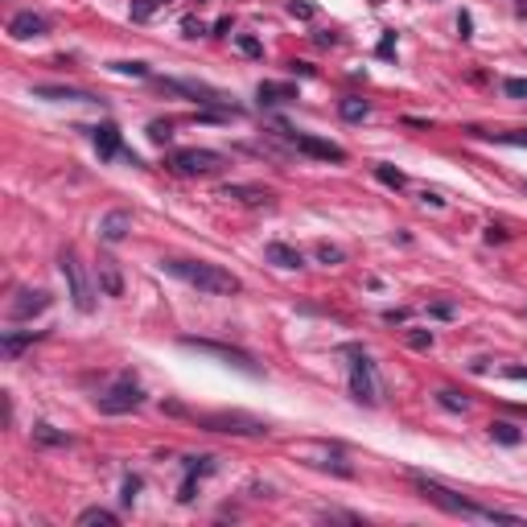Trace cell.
<instances>
[{
    "instance_id": "6da1fadb",
    "label": "cell",
    "mask_w": 527,
    "mask_h": 527,
    "mask_svg": "<svg viewBox=\"0 0 527 527\" xmlns=\"http://www.w3.org/2000/svg\"><path fill=\"white\" fill-rule=\"evenodd\" d=\"M165 272L194 284L198 293H210V297H235L243 289V280L218 264H206V260H165Z\"/></svg>"
},
{
    "instance_id": "7a4b0ae2",
    "label": "cell",
    "mask_w": 527,
    "mask_h": 527,
    "mask_svg": "<svg viewBox=\"0 0 527 527\" xmlns=\"http://www.w3.org/2000/svg\"><path fill=\"white\" fill-rule=\"evenodd\" d=\"M412 482L421 486V495H425L429 503H437V507H441V511H449V515H462V519H486V524H519V515L499 511V507H478V503H470V499H462V495L445 491V486H441V482H433V478L412 474Z\"/></svg>"
},
{
    "instance_id": "3957f363",
    "label": "cell",
    "mask_w": 527,
    "mask_h": 527,
    "mask_svg": "<svg viewBox=\"0 0 527 527\" xmlns=\"http://www.w3.org/2000/svg\"><path fill=\"white\" fill-rule=\"evenodd\" d=\"M198 429L206 433H227V437H264L272 433L268 421L251 416V412H202L198 416Z\"/></svg>"
},
{
    "instance_id": "277c9868",
    "label": "cell",
    "mask_w": 527,
    "mask_h": 527,
    "mask_svg": "<svg viewBox=\"0 0 527 527\" xmlns=\"http://www.w3.org/2000/svg\"><path fill=\"white\" fill-rule=\"evenodd\" d=\"M58 272H62V280H66V289H70L74 309H78V313H91V309H95V289H91V280H87V272H82L74 247H62V256H58Z\"/></svg>"
},
{
    "instance_id": "5b68a950",
    "label": "cell",
    "mask_w": 527,
    "mask_h": 527,
    "mask_svg": "<svg viewBox=\"0 0 527 527\" xmlns=\"http://www.w3.org/2000/svg\"><path fill=\"white\" fill-rule=\"evenodd\" d=\"M157 87L169 91V95H186V99H194V103H202V107H223V111L239 115V107H235L223 91H214V87H206V82H198V78H173V74H165V78H157Z\"/></svg>"
},
{
    "instance_id": "8992f818",
    "label": "cell",
    "mask_w": 527,
    "mask_h": 527,
    "mask_svg": "<svg viewBox=\"0 0 527 527\" xmlns=\"http://www.w3.org/2000/svg\"><path fill=\"white\" fill-rule=\"evenodd\" d=\"M350 350V396L359 400V404H367V408H375L379 404V379H375V363L359 350V346H346Z\"/></svg>"
},
{
    "instance_id": "52a82bcc",
    "label": "cell",
    "mask_w": 527,
    "mask_h": 527,
    "mask_svg": "<svg viewBox=\"0 0 527 527\" xmlns=\"http://www.w3.org/2000/svg\"><path fill=\"white\" fill-rule=\"evenodd\" d=\"M169 165H173V173H181V177H210V173L227 169V157L214 153V148H177V153L169 157Z\"/></svg>"
},
{
    "instance_id": "ba28073f",
    "label": "cell",
    "mask_w": 527,
    "mask_h": 527,
    "mask_svg": "<svg viewBox=\"0 0 527 527\" xmlns=\"http://www.w3.org/2000/svg\"><path fill=\"white\" fill-rule=\"evenodd\" d=\"M181 346H190V350H198V355H210V359H218V363H227V367H239L243 375H260V363L247 355V350H239V346H227V342H210V338H181Z\"/></svg>"
},
{
    "instance_id": "9c48e42d",
    "label": "cell",
    "mask_w": 527,
    "mask_h": 527,
    "mask_svg": "<svg viewBox=\"0 0 527 527\" xmlns=\"http://www.w3.org/2000/svg\"><path fill=\"white\" fill-rule=\"evenodd\" d=\"M144 404V392H140V383L132 379V375H120L103 396H99V412L103 416H120V412H132V408H140Z\"/></svg>"
},
{
    "instance_id": "30bf717a",
    "label": "cell",
    "mask_w": 527,
    "mask_h": 527,
    "mask_svg": "<svg viewBox=\"0 0 527 527\" xmlns=\"http://www.w3.org/2000/svg\"><path fill=\"white\" fill-rule=\"evenodd\" d=\"M293 148L305 153V157H317V161H346V148L334 144V140H322V136H309V132H289Z\"/></svg>"
},
{
    "instance_id": "8fae6325",
    "label": "cell",
    "mask_w": 527,
    "mask_h": 527,
    "mask_svg": "<svg viewBox=\"0 0 527 527\" xmlns=\"http://www.w3.org/2000/svg\"><path fill=\"white\" fill-rule=\"evenodd\" d=\"M45 309H49V293L45 289H21L12 297V305H8V317L12 322H29V317H37Z\"/></svg>"
},
{
    "instance_id": "7c38bea8",
    "label": "cell",
    "mask_w": 527,
    "mask_h": 527,
    "mask_svg": "<svg viewBox=\"0 0 527 527\" xmlns=\"http://www.w3.org/2000/svg\"><path fill=\"white\" fill-rule=\"evenodd\" d=\"M45 33H49V21L41 12H33V8H25V12H16L8 21V37L12 41H29V37H45Z\"/></svg>"
},
{
    "instance_id": "4fadbf2b",
    "label": "cell",
    "mask_w": 527,
    "mask_h": 527,
    "mask_svg": "<svg viewBox=\"0 0 527 527\" xmlns=\"http://www.w3.org/2000/svg\"><path fill=\"white\" fill-rule=\"evenodd\" d=\"M91 144H95L99 161L124 157V140H120V128H115V124H95V128H91Z\"/></svg>"
},
{
    "instance_id": "5bb4252c",
    "label": "cell",
    "mask_w": 527,
    "mask_h": 527,
    "mask_svg": "<svg viewBox=\"0 0 527 527\" xmlns=\"http://www.w3.org/2000/svg\"><path fill=\"white\" fill-rule=\"evenodd\" d=\"M218 198H235V202H243V206H268V202H272V190L247 186V181H227V186H218Z\"/></svg>"
},
{
    "instance_id": "9a60e30c",
    "label": "cell",
    "mask_w": 527,
    "mask_h": 527,
    "mask_svg": "<svg viewBox=\"0 0 527 527\" xmlns=\"http://www.w3.org/2000/svg\"><path fill=\"white\" fill-rule=\"evenodd\" d=\"M95 284H99L103 297H124V272H120V264H115L111 256H99V264H95Z\"/></svg>"
},
{
    "instance_id": "2e32d148",
    "label": "cell",
    "mask_w": 527,
    "mask_h": 527,
    "mask_svg": "<svg viewBox=\"0 0 527 527\" xmlns=\"http://www.w3.org/2000/svg\"><path fill=\"white\" fill-rule=\"evenodd\" d=\"M33 95L37 99H49V103H95L91 91H82V87H54V82L33 87Z\"/></svg>"
},
{
    "instance_id": "e0dca14e",
    "label": "cell",
    "mask_w": 527,
    "mask_h": 527,
    "mask_svg": "<svg viewBox=\"0 0 527 527\" xmlns=\"http://www.w3.org/2000/svg\"><path fill=\"white\" fill-rule=\"evenodd\" d=\"M128 231H132V214L128 210H107L99 218V239L103 243H120V239H128Z\"/></svg>"
},
{
    "instance_id": "ac0fdd59",
    "label": "cell",
    "mask_w": 527,
    "mask_h": 527,
    "mask_svg": "<svg viewBox=\"0 0 527 527\" xmlns=\"http://www.w3.org/2000/svg\"><path fill=\"white\" fill-rule=\"evenodd\" d=\"M41 338V330H4V338H0V350H4V359H16L25 346H33Z\"/></svg>"
},
{
    "instance_id": "d6986e66",
    "label": "cell",
    "mask_w": 527,
    "mask_h": 527,
    "mask_svg": "<svg viewBox=\"0 0 527 527\" xmlns=\"http://www.w3.org/2000/svg\"><path fill=\"white\" fill-rule=\"evenodd\" d=\"M264 260L276 264V268H301V264H305V256H301L297 247H289V243H268V247H264Z\"/></svg>"
},
{
    "instance_id": "ffe728a7",
    "label": "cell",
    "mask_w": 527,
    "mask_h": 527,
    "mask_svg": "<svg viewBox=\"0 0 527 527\" xmlns=\"http://www.w3.org/2000/svg\"><path fill=\"white\" fill-rule=\"evenodd\" d=\"M256 95H260V103L272 107V103H293V99H297V87H293V82H260Z\"/></svg>"
},
{
    "instance_id": "44dd1931",
    "label": "cell",
    "mask_w": 527,
    "mask_h": 527,
    "mask_svg": "<svg viewBox=\"0 0 527 527\" xmlns=\"http://www.w3.org/2000/svg\"><path fill=\"white\" fill-rule=\"evenodd\" d=\"M214 470H218V458H214V453L186 458V478H190V482H198V478H206V474H214Z\"/></svg>"
},
{
    "instance_id": "7402d4cb",
    "label": "cell",
    "mask_w": 527,
    "mask_h": 527,
    "mask_svg": "<svg viewBox=\"0 0 527 527\" xmlns=\"http://www.w3.org/2000/svg\"><path fill=\"white\" fill-rule=\"evenodd\" d=\"M338 115L350 120V124H359V120L371 115V103H367V99H342V103H338Z\"/></svg>"
},
{
    "instance_id": "603a6c76",
    "label": "cell",
    "mask_w": 527,
    "mask_h": 527,
    "mask_svg": "<svg viewBox=\"0 0 527 527\" xmlns=\"http://www.w3.org/2000/svg\"><path fill=\"white\" fill-rule=\"evenodd\" d=\"M491 437H495L499 445H519V441H524V429H515L511 421H495V425H491Z\"/></svg>"
},
{
    "instance_id": "cb8c5ba5",
    "label": "cell",
    "mask_w": 527,
    "mask_h": 527,
    "mask_svg": "<svg viewBox=\"0 0 527 527\" xmlns=\"http://www.w3.org/2000/svg\"><path fill=\"white\" fill-rule=\"evenodd\" d=\"M78 524H82V527H91V524L115 527V524H120V515H115V511H107V507H87V511L78 515Z\"/></svg>"
},
{
    "instance_id": "d4e9b609",
    "label": "cell",
    "mask_w": 527,
    "mask_h": 527,
    "mask_svg": "<svg viewBox=\"0 0 527 527\" xmlns=\"http://www.w3.org/2000/svg\"><path fill=\"white\" fill-rule=\"evenodd\" d=\"M474 136H491L495 144H511V148H527V128H515V132H478V128H474Z\"/></svg>"
},
{
    "instance_id": "484cf974",
    "label": "cell",
    "mask_w": 527,
    "mask_h": 527,
    "mask_svg": "<svg viewBox=\"0 0 527 527\" xmlns=\"http://www.w3.org/2000/svg\"><path fill=\"white\" fill-rule=\"evenodd\" d=\"M33 441H41V445H70V433H58L54 425H33Z\"/></svg>"
},
{
    "instance_id": "4316f807",
    "label": "cell",
    "mask_w": 527,
    "mask_h": 527,
    "mask_svg": "<svg viewBox=\"0 0 527 527\" xmlns=\"http://www.w3.org/2000/svg\"><path fill=\"white\" fill-rule=\"evenodd\" d=\"M375 177H379L383 186H392V190H404V181H408L396 165H375Z\"/></svg>"
},
{
    "instance_id": "83f0119b",
    "label": "cell",
    "mask_w": 527,
    "mask_h": 527,
    "mask_svg": "<svg viewBox=\"0 0 527 527\" xmlns=\"http://www.w3.org/2000/svg\"><path fill=\"white\" fill-rule=\"evenodd\" d=\"M148 140H153V144H169V140H173V124H169V120H153V124H148Z\"/></svg>"
},
{
    "instance_id": "f1b7e54d",
    "label": "cell",
    "mask_w": 527,
    "mask_h": 527,
    "mask_svg": "<svg viewBox=\"0 0 527 527\" xmlns=\"http://www.w3.org/2000/svg\"><path fill=\"white\" fill-rule=\"evenodd\" d=\"M437 404H441L445 412H466V408H470V400L458 396V392H437Z\"/></svg>"
},
{
    "instance_id": "f546056e",
    "label": "cell",
    "mask_w": 527,
    "mask_h": 527,
    "mask_svg": "<svg viewBox=\"0 0 527 527\" xmlns=\"http://www.w3.org/2000/svg\"><path fill=\"white\" fill-rule=\"evenodd\" d=\"M111 70H115V74H132V78H148V74H153L148 62H111Z\"/></svg>"
},
{
    "instance_id": "4dcf8cb0",
    "label": "cell",
    "mask_w": 527,
    "mask_h": 527,
    "mask_svg": "<svg viewBox=\"0 0 527 527\" xmlns=\"http://www.w3.org/2000/svg\"><path fill=\"white\" fill-rule=\"evenodd\" d=\"M235 45H239V54H247V58H264V45H260L251 33H239V37H235Z\"/></svg>"
},
{
    "instance_id": "1f68e13d",
    "label": "cell",
    "mask_w": 527,
    "mask_h": 527,
    "mask_svg": "<svg viewBox=\"0 0 527 527\" xmlns=\"http://www.w3.org/2000/svg\"><path fill=\"white\" fill-rule=\"evenodd\" d=\"M429 317H437V322H453V317H458V305H453V301H433V305H429Z\"/></svg>"
},
{
    "instance_id": "d6a6232c",
    "label": "cell",
    "mask_w": 527,
    "mask_h": 527,
    "mask_svg": "<svg viewBox=\"0 0 527 527\" xmlns=\"http://www.w3.org/2000/svg\"><path fill=\"white\" fill-rule=\"evenodd\" d=\"M317 260H322L326 268H334V264H342L346 256H342V247H330V243H317Z\"/></svg>"
},
{
    "instance_id": "836d02e7",
    "label": "cell",
    "mask_w": 527,
    "mask_h": 527,
    "mask_svg": "<svg viewBox=\"0 0 527 527\" xmlns=\"http://www.w3.org/2000/svg\"><path fill=\"white\" fill-rule=\"evenodd\" d=\"M408 346L412 350H429L433 346V330H408Z\"/></svg>"
},
{
    "instance_id": "e575fe53",
    "label": "cell",
    "mask_w": 527,
    "mask_h": 527,
    "mask_svg": "<svg viewBox=\"0 0 527 527\" xmlns=\"http://www.w3.org/2000/svg\"><path fill=\"white\" fill-rule=\"evenodd\" d=\"M136 495H140V478H136V474H128V478H124V491H120V499L132 507V503H136Z\"/></svg>"
},
{
    "instance_id": "d590c367",
    "label": "cell",
    "mask_w": 527,
    "mask_h": 527,
    "mask_svg": "<svg viewBox=\"0 0 527 527\" xmlns=\"http://www.w3.org/2000/svg\"><path fill=\"white\" fill-rule=\"evenodd\" d=\"M503 91L511 99H527V78H503Z\"/></svg>"
},
{
    "instance_id": "8d00e7d4",
    "label": "cell",
    "mask_w": 527,
    "mask_h": 527,
    "mask_svg": "<svg viewBox=\"0 0 527 527\" xmlns=\"http://www.w3.org/2000/svg\"><path fill=\"white\" fill-rule=\"evenodd\" d=\"M317 8L309 4V0H289V16H301V21H309Z\"/></svg>"
},
{
    "instance_id": "74e56055",
    "label": "cell",
    "mask_w": 527,
    "mask_h": 527,
    "mask_svg": "<svg viewBox=\"0 0 527 527\" xmlns=\"http://www.w3.org/2000/svg\"><path fill=\"white\" fill-rule=\"evenodd\" d=\"M153 8H157V0H136V4H132V21H148Z\"/></svg>"
},
{
    "instance_id": "f35d334b",
    "label": "cell",
    "mask_w": 527,
    "mask_h": 527,
    "mask_svg": "<svg viewBox=\"0 0 527 527\" xmlns=\"http://www.w3.org/2000/svg\"><path fill=\"white\" fill-rule=\"evenodd\" d=\"M181 29H186V37H198V33H206V25H202L198 16H186V21H181Z\"/></svg>"
},
{
    "instance_id": "ab89813d",
    "label": "cell",
    "mask_w": 527,
    "mask_h": 527,
    "mask_svg": "<svg viewBox=\"0 0 527 527\" xmlns=\"http://www.w3.org/2000/svg\"><path fill=\"white\" fill-rule=\"evenodd\" d=\"M392 49H396V29L383 33V41H379V58H392Z\"/></svg>"
},
{
    "instance_id": "60d3db41",
    "label": "cell",
    "mask_w": 527,
    "mask_h": 527,
    "mask_svg": "<svg viewBox=\"0 0 527 527\" xmlns=\"http://www.w3.org/2000/svg\"><path fill=\"white\" fill-rule=\"evenodd\" d=\"M289 70H293V74H301V78H313V74H317V70H313V66H309V62H293V66H289Z\"/></svg>"
},
{
    "instance_id": "b9f144b4",
    "label": "cell",
    "mask_w": 527,
    "mask_h": 527,
    "mask_svg": "<svg viewBox=\"0 0 527 527\" xmlns=\"http://www.w3.org/2000/svg\"><path fill=\"white\" fill-rule=\"evenodd\" d=\"M383 322H388V326H396V322H408V309H388V313H383Z\"/></svg>"
},
{
    "instance_id": "7bdbcfd3",
    "label": "cell",
    "mask_w": 527,
    "mask_h": 527,
    "mask_svg": "<svg viewBox=\"0 0 527 527\" xmlns=\"http://www.w3.org/2000/svg\"><path fill=\"white\" fill-rule=\"evenodd\" d=\"M231 25H235L231 16H223V21H214V37H227V33H231Z\"/></svg>"
},
{
    "instance_id": "ee69618b",
    "label": "cell",
    "mask_w": 527,
    "mask_h": 527,
    "mask_svg": "<svg viewBox=\"0 0 527 527\" xmlns=\"http://www.w3.org/2000/svg\"><path fill=\"white\" fill-rule=\"evenodd\" d=\"M458 29H462V37H474V33H470V29H474V21H470V12H462V16H458Z\"/></svg>"
},
{
    "instance_id": "f6af8a7d",
    "label": "cell",
    "mask_w": 527,
    "mask_h": 527,
    "mask_svg": "<svg viewBox=\"0 0 527 527\" xmlns=\"http://www.w3.org/2000/svg\"><path fill=\"white\" fill-rule=\"evenodd\" d=\"M503 375H507V379H519V383H527V367H507Z\"/></svg>"
},
{
    "instance_id": "bcb514c9",
    "label": "cell",
    "mask_w": 527,
    "mask_h": 527,
    "mask_svg": "<svg viewBox=\"0 0 527 527\" xmlns=\"http://www.w3.org/2000/svg\"><path fill=\"white\" fill-rule=\"evenodd\" d=\"M507 235H503V227H486V243H503Z\"/></svg>"
},
{
    "instance_id": "7dc6e473",
    "label": "cell",
    "mask_w": 527,
    "mask_h": 527,
    "mask_svg": "<svg viewBox=\"0 0 527 527\" xmlns=\"http://www.w3.org/2000/svg\"><path fill=\"white\" fill-rule=\"evenodd\" d=\"M317 45H338V33H317Z\"/></svg>"
},
{
    "instance_id": "c3c4849f",
    "label": "cell",
    "mask_w": 527,
    "mask_h": 527,
    "mask_svg": "<svg viewBox=\"0 0 527 527\" xmlns=\"http://www.w3.org/2000/svg\"><path fill=\"white\" fill-rule=\"evenodd\" d=\"M157 4H169V0H157Z\"/></svg>"
},
{
    "instance_id": "681fc988",
    "label": "cell",
    "mask_w": 527,
    "mask_h": 527,
    "mask_svg": "<svg viewBox=\"0 0 527 527\" xmlns=\"http://www.w3.org/2000/svg\"><path fill=\"white\" fill-rule=\"evenodd\" d=\"M524 194H527V181H524Z\"/></svg>"
},
{
    "instance_id": "f907efd6",
    "label": "cell",
    "mask_w": 527,
    "mask_h": 527,
    "mask_svg": "<svg viewBox=\"0 0 527 527\" xmlns=\"http://www.w3.org/2000/svg\"><path fill=\"white\" fill-rule=\"evenodd\" d=\"M198 4H202V0H198Z\"/></svg>"
}]
</instances>
